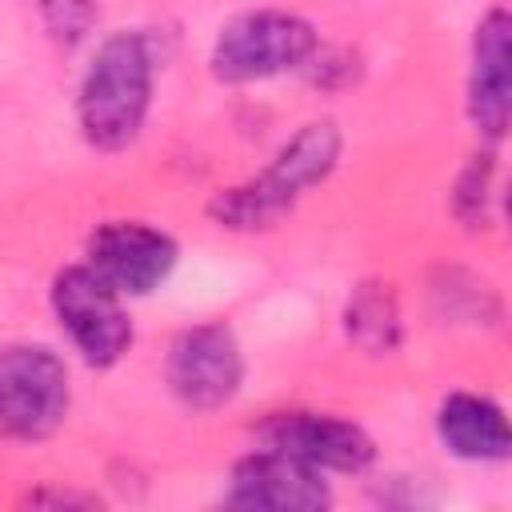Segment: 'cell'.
Returning a JSON list of instances; mask_svg holds the SVG:
<instances>
[{
  "label": "cell",
  "instance_id": "6da1fadb",
  "mask_svg": "<svg viewBox=\"0 0 512 512\" xmlns=\"http://www.w3.org/2000/svg\"><path fill=\"white\" fill-rule=\"evenodd\" d=\"M336 156H340L336 124L332 120H312L276 152V160L256 180L220 192L208 212L224 228H240V232L268 228L304 196V188L320 184L336 168Z\"/></svg>",
  "mask_w": 512,
  "mask_h": 512
},
{
  "label": "cell",
  "instance_id": "7a4b0ae2",
  "mask_svg": "<svg viewBox=\"0 0 512 512\" xmlns=\"http://www.w3.org/2000/svg\"><path fill=\"white\" fill-rule=\"evenodd\" d=\"M152 96V48L140 32L100 44L80 84V128L88 144L116 152L136 140Z\"/></svg>",
  "mask_w": 512,
  "mask_h": 512
},
{
  "label": "cell",
  "instance_id": "3957f363",
  "mask_svg": "<svg viewBox=\"0 0 512 512\" xmlns=\"http://www.w3.org/2000/svg\"><path fill=\"white\" fill-rule=\"evenodd\" d=\"M312 52H316V32L308 20L264 8V12H244L220 28L212 48V72L220 80L244 84L300 68Z\"/></svg>",
  "mask_w": 512,
  "mask_h": 512
},
{
  "label": "cell",
  "instance_id": "277c9868",
  "mask_svg": "<svg viewBox=\"0 0 512 512\" xmlns=\"http://www.w3.org/2000/svg\"><path fill=\"white\" fill-rule=\"evenodd\" d=\"M68 412V368L44 344L0 348V432L40 440Z\"/></svg>",
  "mask_w": 512,
  "mask_h": 512
},
{
  "label": "cell",
  "instance_id": "5b68a950",
  "mask_svg": "<svg viewBox=\"0 0 512 512\" xmlns=\"http://www.w3.org/2000/svg\"><path fill=\"white\" fill-rule=\"evenodd\" d=\"M52 308L60 328L84 352L88 364H116L132 344V320L120 292L104 284L88 264L64 268L52 284Z\"/></svg>",
  "mask_w": 512,
  "mask_h": 512
},
{
  "label": "cell",
  "instance_id": "8992f818",
  "mask_svg": "<svg viewBox=\"0 0 512 512\" xmlns=\"http://www.w3.org/2000/svg\"><path fill=\"white\" fill-rule=\"evenodd\" d=\"M168 388L196 412L228 404L240 388L244 360L236 336L224 324H200L172 340L168 348Z\"/></svg>",
  "mask_w": 512,
  "mask_h": 512
},
{
  "label": "cell",
  "instance_id": "52a82bcc",
  "mask_svg": "<svg viewBox=\"0 0 512 512\" xmlns=\"http://www.w3.org/2000/svg\"><path fill=\"white\" fill-rule=\"evenodd\" d=\"M176 264V244L148 224L116 220L104 224L88 240V268L112 284L120 296H144L152 292Z\"/></svg>",
  "mask_w": 512,
  "mask_h": 512
},
{
  "label": "cell",
  "instance_id": "ba28073f",
  "mask_svg": "<svg viewBox=\"0 0 512 512\" xmlns=\"http://www.w3.org/2000/svg\"><path fill=\"white\" fill-rule=\"evenodd\" d=\"M232 508H272V512H312L328 504V484L320 472L288 452L264 448L232 468L228 484Z\"/></svg>",
  "mask_w": 512,
  "mask_h": 512
},
{
  "label": "cell",
  "instance_id": "9c48e42d",
  "mask_svg": "<svg viewBox=\"0 0 512 512\" xmlns=\"http://www.w3.org/2000/svg\"><path fill=\"white\" fill-rule=\"evenodd\" d=\"M268 448L288 452L316 472H360L372 460V440L364 428L336 420V416H316V412H284L264 428Z\"/></svg>",
  "mask_w": 512,
  "mask_h": 512
},
{
  "label": "cell",
  "instance_id": "30bf717a",
  "mask_svg": "<svg viewBox=\"0 0 512 512\" xmlns=\"http://www.w3.org/2000/svg\"><path fill=\"white\" fill-rule=\"evenodd\" d=\"M468 112L484 136H504L508 128V12L492 8L472 40V80Z\"/></svg>",
  "mask_w": 512,
  "mask_h": 512
},
{
  "label": "cell",
  "instance_id": "8fae6325",
  "mask_svg": "<svg viewBox=\"0 0 512 512\" xmlns=\"http://www.w3.org/2000/svg\"><path fill=\"white\" fill-rule=\"evenodd\" d=\"M440 440L460 460H504L508 456V420L504 412L472 392H456L440 404L436 416Z\"/></svg>",
  "mask_w": 512,
  "mask_h": 512
},
{
  "label": "cell",
  "instance_id": "7c38bea8",
  "mask_svg": "<svg viewBox=\"0 0 512 512\" xmlns=\"http://www.w3.org/2000/svg\"><path fill=\"white\" fill-rule=\"evenodd\" d=\"M344 328L364 352H376V356L392 352L400 340V312H396L388 284H360L348 300Z\"/></svg>",
  "mask_w": 512,
  "mask_h": 512
},
{
  "label": "cell",
  "instance_id": "4fadbf2b",
  "mask_svg": "<svg viewBox=\"0 0 512 512\" xmlns=\"http://www.w3.org/2000/svg\"><path fill=\"white\" fill-rule=\"evenodd\" d=\"M40 16L60 44H76L88 36L96 20V0H40Z\"/></svg>",
  "mask_w": 512,
  "mask_h": 512
},
{
  "label": "cell",
  "instance_id": "5bb4252c",
  "mask_svg": "<svg viewBox=\"0 0 512 512\" xmlns=\"http://www.w3.org/2000/svg\"><path fill=\"white\" fill-rule=\"evenodd\" d=\"M492 156H476V164L464 172L460 192H456V212L464 224H480L484 220V204H488V180H492Z\"/></svg>",
  "mask_w": 512,
  "mask_h": 512
}]
</instances>
